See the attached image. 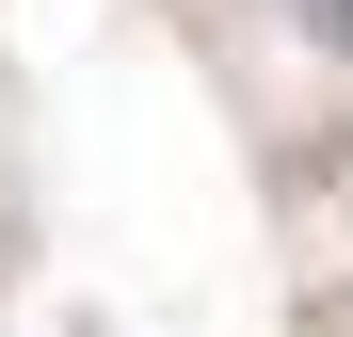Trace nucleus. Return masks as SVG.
Listing matches in <instances>:
<instances>
[{
	"instance_id": "obj_1",
	"label": "nucleus",
	"mask_w": 353,
	"mask_h": 337,
	"mask_svg": "<svg viewBox=\"0 0 353 337\" xmlns=\"http://www.w3.org/2000/svg\"><path fill=\"white\" fill-rule=\"evenodd\" d=\"M321 32H353V0H321Z\"/></svg>"
}]
</instances>
